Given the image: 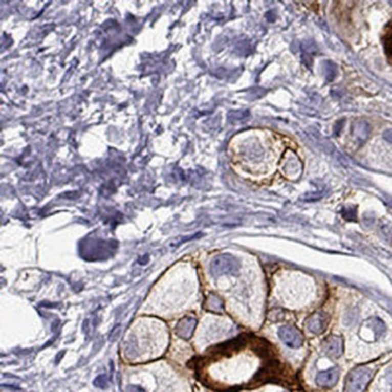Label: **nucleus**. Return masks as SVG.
<instances>
[{
	"mask_svg": "<svg viewBox=\"0 0 392 392\" xmlns=\"http://www.w3.org/2000/svg\"><path fill=\"white\" fill-rule=\"evenodd\" d=\"M374 372L369 367L360 366L347 374L344 392H363L373 378Z\"/></svg>",
	"mask_w": 392,
	"mask_h": 392,
	"instance_id": "f257e3e1",
	"label": "nucleus"
},
{
	"mask_svg": "<svg viewBox=\"0 0 392 392\" xmlns=\"http://www.w3.org/2000/svg\"><path fill=\"white\" fill-rule=\"evenodd\" d=\"M239 270V262L232 255H219L210 263V273L214 276L226 274H236Z\"/></svg>",
	"mask_w": 392,
	"mask_h": 392,
	"instance_id": "f03ea898",
	"label": "nucleus"
},
{
	"mask_svg": "<svg viewBox=\"0 0 392 392\" xmlns=\"http://www.w3.org/2000/svg\"><path fill=\"white\" fill-rule=\"evenodd\" d=\"M279 338L282 340L284 344H286L289 347L292 349H298L303 345L304 338L303 334L300 333L299 330H297L293 326H282L279 329Z\"/></svg>",
	"mask_w": 392,
	"mask_h": 392,
	"instance_id": "7ed1b4c3",
	"label": "nucleus"
},
{
	"mask_svg": "<svg viewBox=\"0 0 392 392\" xmlns=\"http://www.w3.org/2000/svg\"><path fill=\"white\" fill-rule=\"evenodd\" d=\"M322 350L327 356L332 359H338L343 355L344 342L343 338L339 336H330L322 342Z\"/></svg>",
	"mask_w": 392,
	"mask_h": 392,
	"instance_id": "20e7f679",
	"label": "nucleus"
},
{
	"mask_svg": "<svg viewBox=\"0 0 392 392\" xmlns=\"http://www.w3.org/2000/svg\"><path fill=\"white\" fill-rule=\"evenodd\" d=\"M339 379V369L338 368H331V369L320 372L316 376L317 386L322 388H331L338 383Z\"/></svg>",
	"mask_w": 392,
	"mask_h": 392,
	"instance_id": "39448f33",
	"label": "nucleus"
},
{
	"mask_svg": "<svg viewBox=\"0 0 392 392\" xmlns=\"http://www.w3.org/2000/svg\"><path fill=\"white\" fill-rule=\"evenodd\" d=\"M307 329L314 334H321L326 330L327 316L323 313H315L307 320Z\"/></svg>",
	"mask_w": 392,
	"mask_h": 392,
	"instance_id": "423d86ee",
	"label": "nucleus"
},
{
	"mask_svg": "<svg viewBox=\"0 0 392 392\" xmlns=\"http://www.w3.org/2000/svg\"><path fill=\"white\" fill-rule=\"evenodd\" d=\"M195 326H197V320L194 317H184V319L179 321L177 326V334L182 339H190L194 332Z\"/></svg>",
	"mask_w": 392,
	"mask_h": 392,
	"instance_id": "0eeeda50",
	"label": "nucleus"
},
{
	"mask_svg": "<svg viewBox=\"0 0 392 392\" xmlns=\"http://www.w3.org/2000/svg\"><path fill=\"white\" fill-rule=\"evenodd\" d=\"M353 132H354L355 138H356L357 140L364 141L371 133V127L369 124L364 122V121H357V122L354 123Z\"/></svg>",
	"mask_w": 392,
	"mask_h": 392,
	"instance_id": "6e6552de",
	"label": "nucleus"
},
{
	"mask_svg": "<svg viewBox=\"0 0 392 392\" xmlns=\"http://www.w3.org/2000/svg\"><path fill=\"white\" fill-rule=\"evenodd\" d=\"M317 53V47L314 41H306L302 45V58L306 66H310L314 56Z\"/></svg>",
	"mask_w": 392,
	"mask_h": 392,
	"instance_id": "1a4fd4ad",
	"label": "nucleus"
},
{
	"mask_svg": "<svg viewBox=\"0 0 392 392\" xmlns=\"http://www.w3.org/2000/svg\"><path fill=\"white\" fill-rule=\"evenodd\" d=\"M205 307L212 313H221L224 310V302L217 296H210L205 302Z\"/></svg>",
	"mask_w": 392,
	"mask_h": 392,
	"instance_id": "9d476101",
	"label": "nucleus"
},
{
	"mask_svg": "<svg viewBox=\"0 0 392 392\" xmlns=\"http://www.w3.org/2000/svg\"><path fill=\"white\" fill-rule=\"evenodd\" d=\"M323 72H325L327 81H333L336 79L338 73L337 66L333 62H331V60H326V62H323Z\"/></svg>",
	"mask_w": 392,
	"mask_h": 392,
	"instance_id": "9b49d317",
	"label": "nucleus"
},
{
	"mask_svg": "<svg viewBox=\"0 0 392 392\" xmlns=\"http://www.w3.org/2000/svg\"><path fill=\"white\" fill-rule=\"evenodd\" d=\"M379 232L385 241L392 244V224H390V222H381L379 226Z\"/></svg>",
	"mask_w": 392,
	"mask_h": 392,
	"instance_id": "f8f14e48",
	"label": "nucleus"
},
{
	"mask_svg": "<svg viewBox=\"0 0 392 392\" xmlns=\"http://www.w3.org/2000/svg\"><path fill=\"white\" fill-rule=\"evenodd\" d=\"M368 323H369L371 327H372V330H373L374 332H376L377 336H380V334L384 333L385 325H384V322L381 320H379V319H371L369 321H368Z\"/></svg>",
	"mask_w": 392,
	"mask_h": 392,
	"instance_id": "ddd939ff",
	"label": "nucleus"
},
{
	"mask_svg": "<svg viewBox=\"0 0 392 392\" xmlns=\"http://www.w3.org/2000/svg\"><path fill=\"white\" fill-rule=\"evenodd\" d=\"M342 215L346 221H356L357 211L355 207H346L342 209Z\"/></svg>",
	"mask_w": 392,
	"mask_h": 392,
	"instance_id": "4468645a",
	"label": "nucleus"
},
{
	"mask_svg": "<svg viewBox=\"0 0 392 392\" xmlns=\"http://www.w3.org/2000/svg\"><path fill=\"white\" fill-rule=\"evenodd\" d=\"M93 384H94V386H97L99 388H105V387H107V385H109V379H107V377L105 376V374H103V376H98L96 379H94Z\"/></svg>",
	"mask_w": 392,
	"mask_h": 392,
	"instance_id": "2eb2a0df",
	"label": "nucleus"
},
{
	"mask_svg": "<svg viewBox=\"0 0 392 392\" xmlns=\"http://www.w3.org/2000/svg\"><path fill=\"white\" fill-rule=\"evenodd\" d=\"M126 392H146L141 386H138V385H129L127 386Z\"/></svg>",
	"mask_w": 392,
	"mask_h": 392,
	"instance_id": "dca6fc26",
	"label": "nucleus"
},
{
	"mask_svg": "<svg viewBox=\"0 0 392 392\" xmlns=\"http://www.w3.org/2000/svg\"><path fill=\"white\" fill-rule=\"evenodd\" d=\"M383 137H384L385 140L388 141V143H390V144H392V128H391V129L385 130L384 134H383Z\"/></svg>",
	"mask_w": 392,
	"mask_h": 392,
	"instance_id": "f3484780",
	"label": "nucleus"
}]
</instances>
